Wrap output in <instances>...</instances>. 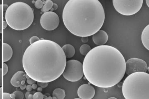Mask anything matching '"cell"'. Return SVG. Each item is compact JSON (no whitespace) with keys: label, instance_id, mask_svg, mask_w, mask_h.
<instances>
[{"label":"cell","instance_id":"obj_1","mask_svg":"<svg viewBox=\"0 0 149 99\" xmlns=\"http://www.w3.org/2000/svg\"><path fill=\"white\" fill-rule=\"evenodd\" d=\"M60 46L51 40L42 39L30 44L22 57L24 71L37 82H52L63 73L67 60Z\"/></svg>","mask_w":149,"mask_h":99},{"label":"cell","instance_id":"obj_2","mask_svg":"<svg viewBox=\"0 0 149 99\" xmlns=\"http://www.w3.org/2000/svg\"><path fill=\"white\" fill-rule=\"evenodd\" d=\"M84 75L94 86L109 88L118 84L125 74L126 62L119 50L108 45L98 46L85 55Z\"/></svg>","mask_w":149,"mask_h":99},{"label":"cell","instance_id":"obj_3","mask_svg":"<svg viewBox=\"0 0 149 99\" xmlns=\"http://www.w3.org/2000/svg\"><path fill=\"white\" fill-rule=\"evenodd\" d=\"M105 17L103 7L99 0H69L62 14L66 29L81 37L93 36L100 30Z\"/></svg>","mask_w":149,"mask_h":99},{"label":"cell","instance_id":"obj_4","mask_svg":"<svg viewBox=\"0 0 149 99\" xmlns=\"http://www.w3.org/2000/svg\"><path fill=\"white\" fill-rule=\"evenodd\" d=\"M5 19L11 28L22 31L32 25L34 19V11L26 3L17 2L8 6L6 11Z\"/></svg>","mask_w":149,"mask_h":99},{"label":"cell","instance_id":"obj_5","mask_svg":"<svg viewBox=\"0 0 149 99\" xmlns=\"http://www.w3.org/2000/svg\"><path fill=\"white\" fill-rule=\"evenodd\" d=\"M123 97L126 99H149V74L136 72L129 74L122 86Z\"/></svg>","mask_w":149,"mask_h":99},{"label":"cell","instance_id":"obj_6","mask_svg":"<svg viewBox=\"0 0 149 99\" xmlns=\"http://www.w3.org/2000/svg\"><path fill=\"white\" fill-rule=\"evenodd\" d=\"M113 7L118 13L125 16L133 15L139 12L143 0H112Z\"/></svg>","mask_w":149,"mask_h":99},{"label":"cell","instance_id":"obj_7","mask_svg":"<svg viewBox=\"0 0 149 99\" xmlns=\"http://www.w3.org/2000/svg\"><path fill=\"white\" fill-rule=\"evenodd\" d=\"M62 75L65 79L70 82L80 81L84 76L83 64L75 60L68 61Z\"/></svg>","mask_w":149,"mask_h":99},{"label":"cell","instance_id":"obj_8","mask_svg":"<svg viewBox=\"0 0 149 99\" xmlns=\"http://www.w3.org/2000/svg\"><path fill=\"white\" fill-rule=\"evenodd\" d=\"M40 24L47 31H52L58 27L60 19L58 15L53 11L44 12L41 16Z\"/></svg>","mask_w":149,"mask_h":99},{"label":"cell","instance_id":"obj_9","mask_svg":"<svg viewBox=\"0 0 149 99\" xmlns=\"http://www.w3.org/2000/svg\"><path fill=\"white\" fill-rule=\"evenodd\" d=\"M148 70L146 62L141 59L132 58L126 62L125 73L127 75L136 72H147Z\"/></svg>","mask_w":149,"mask_h":99},{"label":"cell","instance_id":"obj_10","mask_svg":"<svg viewBox=\"0 0 149 99\" xmlns=\"http://www.w3.org/2000/svg\"><path fill=\"white\" fill-rule=\"evenodd\" d=\"M95 91L93 86L88 84L80 86L77 90V95L82 99H91L95 96Z\"/></svg>","mask_w":149,"mask_h":99},{"label":"cell","instance_id":"obj_11","mask_svg":"<svg viewBox=\"0 0 149 99\" xmlns=\"http://www.w3.org/2000/svg\"><path fill=\"white\" fill-rule=\"evenodd\" d=\"M95 44L97 46H102L106 44L108 40V35L106 32L102 30H99L93 34L92 37Z\"/></svg>","mask_w":149,"mask_h":99},{"label":"cell","instance_id":"obj_12","mask_svg":"<svg viewBox=\"0 0 149 99\" xmlns=\"http://www.w3.org/2000/svg\"><path fill=\"white\" fill-rule=\"evenodd\" d=\"M25 73L23 71H17L14 75L13 76L10 80V84L16 88L20 87L21 86V82L22 80H25Z\"/></svg>","mask_w":149,"mask_h":99},{"label":"cell","instance_id":"obj_13","mask_svg":"<svg viewBox=\"0 0 149 99\" xmlns=\"http://www.w3.org/2000/svg\"><path fill=\"white\" fill-rule=\"evenodd\" d=\"M13 55V50L10 45L7 43L3 44V62L10 60Z\"/></svg>","mask_w":149,"mask_h":99},{"label":"cell","instance_id":"obj_14","mask_svg":"<svg viewBox=\"0 0 149 99\" xmlns=\"http://www.w3.org/2000/svg\"><path fill=\"white\" fill-rule=\"evenodd\" d=\"M149 25H148L143 29L141 34V41L144 46L148 51L149 50Z\"/></svg>","mask_w":149,"mask_h":99},{"label":"cell","instance_id":"obj_15","mask_svg":"<svg viewBox=\"0 0 149 99\" xmlns=\"http://www.w3.org/2000/svg\"><path fill=\"white\" fill-rule=\"evenodd\" d=\"M66 58L69 59L74 56L75 53V50L74 46L71 44L65 45L62 47Z\"/></svg>","mask_w":149,"mask_h":99},{"label":"cell","instance_id":"obj_16","mask_svg":"<svg viewBox=\"0 0 149 99\" xmlns=\"http://www.w3.org/2000/svg\"><path fill=\"white\" fill-rule=\"evenodd\" d=\"M52 96L53 97H55L56 99H64L65 97V91L63 89L57 88L54 90Z\"/></svg>","mask_w":149,"mask_h":99},{"label":"cell","instance_id":"obj_17","mask_svg":"<svg viewBox=\"0 0 149 99\" xmlns=\"http://www.w3.org/2000/svg\"><path fill=\"white\" fill-rule=\"evenodd\" d=\"M54 3L51 0H47L45 3V4L43 5L42 8L41 9L42 12H45L49 11L53 6Z\"/></svg>","mask_w":149,"mask_h":99},{"label":"cell","instance_id":"obj_18","mask_svg":"<svg viewBox=\"0 0 149 99\" xmlns=\"http://www.w3.org/2000/svg\"><path fill=\"white\" fill-rule=\"evenodd\" d=\"M91 50V47L89 45L87 44H84L80 46V52L81 55L85 56Z\"/></svg>","mask_w":149,"mask_h":99},{"label":"cell","instance_id":"obj_19","mask_svg":"<svg viewBox=\"0 0 149 99\" xmlns=\"http://www.w3.org/2000/svg\"><path fill=\"white\" fill-rule=\"evenodd\" d=\"M13 93L15 96V99H23L24 98V94L22 92L17 91Z\"/></svg>","mask_w":149,"mask_h":99},{"label":"cell","instance_id":"obj_20","mask_svg":"<svg viewBox=\"0 0 149 99\" xmlns=\"http://www.w3.org/2000/svg\"><path fill=\"white\" fill-rule=\"evenodd\" d=\"M2 5L0 4V34L2 33Z\"/></svg>","mask_w":149,"mask_h":99},{"label":"cell","instance_id":"obj_21","mask_svg":"<svg viewBox=\"0 0 149 99\" xmlns=\"http://www.w3.org/2000/svg\"><path fill=\"white\" fill-rule=\"evenodd\" d=\"M44 95L40 92H36L33 96V99H43Z\"/></svg>","mask_w":149,"mask_h":99},{"label":"cell","instance_id":"obj_22","mask_svg":"<svg viewBox=\"0 0 149 99\" xmlns=\"http://www.w3.org/2000/svg\"><path fill=\"white\" fill-rule=\"evenodd\" d=\"M44 5V2L42 0H37L35 3V7L37 9H41Z\"/></svg>","mask_w":149,"mask_h":99},{"label":"cell","instance_id":"obj_23","mask_svg":"<svg viewBox=\"0 0 149 99\" xmlns=\"http://www.w3.org/2000/svg\"><path fill=\"white\" fill-rule=\"evenodd\" d=\"M8 66L5 62L3 63V76L6 75L8 72Z\"/></svg>","mask_w":149,"mask_h":99},{"label":"cell","instance_id":"obj_24","mask_svg":"<svg viewBox=\"0 0 149 99\" xmlns=\"http://www.w3.org/2000/svg\"><path fill=\"white\" fill-rule=\"evenodd\" d=\"M49 83L48 82H37V85L40 87H42V89H45L46 87H47Z\"/></svg>","mask_w":149,"mask_h":99},{"label":"cell","instance_id":"obj_25","mask_svg":"<svg viewBox=\"0 0 149 99\" xmlns=\"http://www.w3.org/2000/svg\"><path fill=\"white\" fill-rule=\"evenodd\" d=\"M40 38L37 36H33L32 37L29 39V43H30V44H33V43H35V42H37V41L40 40Z\"/></svg>","mask_w":149,"mask_h":99},{"label":"cell","instance_id":"obj_26","mask_svg":"<svg viewBox=\"0 0 149 99\" xmlns=\"http://www.w3.org/2000/svg\"><path fill=\"white\" fill-rule=\"evenodd\" d=\"M2 99H11L10 98V94L7 93H3Z\"/></svg>","mask_w":149,"mask_h":99},{"label":"cell","instance_id":"obj_27","mask_svg":"<svg viewBox=\"0 0 149 99\" xmlns=\"http://www.w3.org/2000/svg\"><path fill=\"white\" fill-rule=\"evenodd\" d=\"M37 81H35V80H33L32 78H29V79H27V84L29 85H32V84L36 83Z\"/></svg>","mask_w":149,"mask_h":99},{"label":"cell","instance_id":"obj_28","mask_svg":"<svg viewBox=\"0 0 149 99\" xmlns=\"http://www.w3.org/2000/svg\"><path fill=\"white\" fill-rule=\"evenodd\" d=\"M2 68H0V86H1L2 85Z\"/></svg>","mask_w":149,"mask_h":99},{"label":"cell","instance_id":"obj_29","mask_svg":"<svg viewBox=\"0 0 149 99\" xmlns=\"http://www.w3.org/2000/svg\"><path fill=\"white\" fill-rule=\"evenodd\" d=\"M26 89V90H27V91L29 92L31 91H32V89H32V86H31V85H29H29H27V86H26V89Z\"/></svg>","mask_w":149,"mask_h":99},{"label":"cell","instance_id":"obj_30","mask_svg":"<svg viewBox=\"0 0 149 99\" xmlns=\"http://www.w3.org/2000/svg\"><path fill=\"white\" fill-rule=\"evenodd\" d=\"M2 25L3 29H5L7 28V27L8 24L6 20H3V21Z\"/></svg>","mask_w":149,"mask_h":99},{"label":"cell","instance_id":"obj_31","mask_svg":"<svg viewBox=\"0 0 149 99\" xmlns=\"http://www.w3.org/2000/svg\"><path fill=\"white\" fill-rule=\"evenodd\" d=\"M58 5L54 3L53 6L52 8L51 9V11H53V10H55L57 9L58 8Z\"/></svg>","mask_w":149,"mask_h":99},{"label":"cell","instance_id":"obj_32","mask_svg":"<svg viewBox=\"0 0 149 99\" xmlns=\"http://www.w3.org/2000/svg\"><path fill=\"white\" fill-rule=\"evenodd\" d=\"M88 37H83L82 38V42L83 43H87L88 42Z\"/></svg>","mask_w":149,"mask_h":99},{"label":"cell","instance_id":"obj_33","mask_svg":"<svg viewBox=\"0 0 149 99\" xmlns=\"http://www.w3.org/2000/svg\"><path fill=\"white\" fill-rule=\"evenodd\" d=\"M37 84H35V83H34V84H32V89H36L37 88Z\"/></svg>","mask_w":149,"mask_h":99},{"label":"cell","instance_id":"obj_34","mask_svg":"<svg viewBox=\"0 0 149 99\" xmlns=\"http://www.w3.org/2000/svg\"><path fill=\"white\" fill-rule=\"evenodd\" d=\"M26 86H26L25 84H23V85H22L20 86V89L22 90H24V89H26Z\"/></svg>","mask_w":149,"mask_h":99},{"label":"cell","instance_id":"obj_35","mask_svg":"<svg viewBox=\"0 0 149 99\" xmlns=\"http://www.w3.org/2000/svg\"><path fill=\"white\" fill-rule=\"evenodd\" d=\"M8 6L7 5H4L3 7V9L4 11H6L8 8Z\"/></svg>","mask_w":149,"mask_h":99},{"label":"cell","instance_id":"obj_36","mask_svg":"<svg viewBox=\"0 0 149 99\" xmlns=\"http://www.w3.org/2000/svg\"><path fill=\"white\" fill-rule=\"evenodd\" d=\"M2 87H0V99H2Z\"/></svg>","mask_w":149,"mask_h":99},{"label":"cell","instance_id":"obj_37","mask_svg":"<svg viewBox=\"0 0 149 99\" xmlns=\"http://www.w3.org/2000/svg\"><path fill=\"white\" fill-rule=\"evenodd\" d=\"M30 94V92L29 91H27L25 93V98L27 99L28 98V96Z\"/></svg>","mask_w":149,"mask_h":99},{"label":"cell","instance_id":"obj_38","mask_svg":"<svg viewBox=\"0 0 149 99\" xmlns=\"http://www.w3.org/2000/svg\"><path fill=\"white\" fill-rule=\"evenodd\" d=\"M42 87H40L39 88H37V92H41L42 91Z\"/></svg>","mask_w":149,"mask_h":99},{"label":"cell","instance_id":"obj_39","mask_svg":"<svg viewBox=\"0 0 149 99\" xmlns=\"http://www.w3.org/2000/svg\"><path fill=\"white\" fill-rule=\"evenodd\" d=\"M33 95L32 94H29V96L28 97V98L27 99H33Z\"/></svg>","mask_w":149,"mask_h":99},{"label":"cell","instance_id":"obj_40","mask_svg":"<svg viewBox=\"0 0 149 99\" xmlns=\"http://www.w3.org/2000/svg\"><path fill=\"white\" fill-rule=\"evenodd\" d=\"M146 3L147 5L149 7V0H146Z\"/></svg>","mask_w":149,"mask_h":99},{"label":"cell","instance_id":"obj_41","mask_svg":"<svg viewBox=\"0 0 149 99\" xmlns=\"http://www.w3.org/2000/svg\"><path fill=\"white\" fill-rule=\"evenodd\" d=\"M25 80H22L21 82V84L22 85H23V84H25Z\"/></svg>","mask_w":149,"mask_h":99},{"label":"cell","instance_id":"obj_42","mask_svg":"<svg viewBox=\"0 0 149 99\" xmlns=\"http://www.w3.org/2000/svg\"><path fill=\"white\" fill-rule=\"evenodd\" d=\"M25 78H27V79H29V78H30V77H29V76H28V75H27V74H26V75H25Z\"/></svg>","mask_w":149,"mask_h":99},{"label":"cell","instance_id":"obj_43","mask_svg":"<svg viewBox=\"0 0 149 99\" xmlns=\"http://www.w3.org/2000/svg\"><path fill=\"white\" fill-rule=\"evenodd\" d=\"M48 97L46 95H44V99H47Z\"/></svg>","mask_w":149,"mask_h":99},{"label":"cell","instance_id":"obj_44","mask_svg":"<svg viewBox=\"0 0 149 99\" xmlns=\"http://www.w3.org/2000/svg\"><path fill=\"white\" fill-rule=\"evenodd\" d=\"M47 99H53L52 97H50V96H49V97H48Z\"/></svg>","mask_w":149,"mask_h":99},{"label":"cell","instance_id":"obj_45","mask_svg":"<svg viewBox=\"0 0 149 99\" xmlns=\"http://www.w3.org/2000/svg\"><path fill=\"white\" fill-rule=\"evenodd\" d=\"M112 98L116 99V98H113V97H111V98H110L109 99H112Z\"/></svg>","mask_w":149,"mask_h":99}]
</instances>
